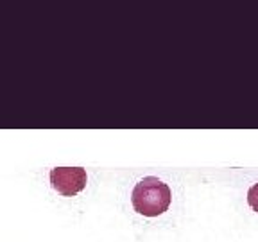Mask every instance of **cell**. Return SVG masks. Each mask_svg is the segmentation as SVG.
<instances>
[{
    "instance_id": "1",
    "label": "cell",
    "mask_w": 258,
    "mask_h": 242,
    "mask_svg": "<svg viewBox=\"0 0 258 242\" xmlns=\"http://www.w3.org/2000/svg\"><path fill=\"white\" fill-rule=\"evenodd\" d=\"M170 189L154 176H147L137 183L131 201L144 217H158L170 206Z\"/></svg>"
},
{
    "instance_id": "2",
    "label": "cell",
    "mask_w": 258,
    "mask_h": 242,
    "mask_svg": "<svg viewBox=\"0 0 258 242\" xmlns=\"http://www.w3.org/2000/svg\"><path fill=\"white\" fill-rule=\"evenodd\" d=\"M86 170L83 167H56L50 170V185L61 196L72 198L86 187Z\"/></svg>"
},
{
    "instance_id": "3",
    "label": "cell",
    "mask_w": 258,
    "mask_h": 242,
    "mask_svg": "<svg viewBox=\"0 0 258 242\" xmlns=\"http://www.w3.org/2000/svg\"><path fill=\"white\" fill-rule=\"evenodd\" d=\"M247 203L254 212H258V183L247 190Z\"/></svg>"
}]
</instances>
